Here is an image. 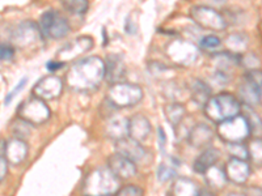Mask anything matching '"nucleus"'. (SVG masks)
<instances>
[{"instance_id":"nucleus-1","label":"nucleus","mask_w":262,"mask_h":196,"mask_svg":"<svg viewBox=\"0 0 262 196\" xmlns=\"http://www.w3.org/2000/svg\"><path fill=\"white\" fill-rule=\"evenodd\" d=\"M105 79V60L98 57L79 59L66 74V85L75 92H91Z\"/></svg>"},{"instance_id":"nucleus-2","label":"nucleus","mask_w":262,"mask_h":196,"mask_svg":"<svg viewBox=\"0 0 262 196\" xmlns=\"http://www.w3.org/2000/svg\"><path fill=\"white\" fill-rule=\"evenodd\" d=\"M203 113L206 118L217 125L242 113V104L236 95L222 92L210 97L203 106Z\"/></svg>"},{"instance_id":"nucleus-3","label":"nucleus","mask_w":262,"mask_h":196,"mask_svg":"<svg viewBox=\"0 0 262 196\" xmlns=\"http://www.w3.org/2000/svg\"><path fill=\"white\" fill-rule=\"evenodd\" d=\"M121 188V179L109 167H98L86 176L83 184L85 195H116Z\"/></svg>"},{"instance_id":"nucleus-4","label":"nucleus","mask_w":262,"mask_h":196,"mask_svg":"<svg viewBox=\"0 0 262 196\" xmlns=\"http://www.w3.org/2000/svg\"><path fill=\"white\" fill-rule=\"evenodd\" d=\"M142 100H143V89L137 84L125 83V81L112 84L106 93V101L116 109L133 107L139 104Z\"/></svg>"},{"instance_id":"nucleus-5","label":"nucleus","mask_w":262,"mask_h":196,"mask_svg":"<svg viewBox=\"0 0 262 196\" xmlns=\"http://www.w3.org/2000/svg\"><path fill=\"white\" fill-rule=\"evenodd\" d=\"M216 134L226 144L243 143L250 136V128L245 116L240 113L233 118L217 123Z\"/></svg>"},{"instance_id":"nucleus-6","label":"nucleus","mask_w":262,"mask_h":196,"mask_svg":"<svg viewBox=\"0 0 262 196\" xmlns=\"http://www.w3.org/2000/svg\"><path fill=\"white\" fill-rule=\"evenodd\" d=\"M165 55L168 57V59H170L180 67H190V65L195 64L200 58V48L196 47L193 42L176 38L167 45Z\"/></svg>"},{"instance_id":"nucleus-7","label":"nucleus","mask_w":262,"mask_h":196,"mask_svg":"<svg viewBox=\"0 0 262 196\" xmlns=\"http://www.w3.org/2000/svg\"><path fill=\"white\" fill-rule=\"evenodd\" d=\"M51 111L46 101L38 97H30L17 107V116L32 126H41L50 119Z\"/></svg>"},{"instance_id":"nucleus-8","label":"nucleus","mask_w":262,"mask_h":196,"mask_svg":"<svg viewBox=\"0 0 262 196\" xmlns=\"http://www.w3.org/2000/svg\"><path fill=\"white\" fill-rule=\"evenodd\" d=\"M190 17L196 27L202 29L222 32L227 28V21L221 12L207 6H196L190 9Z\"/></svg>"},{"instance_id":"nucleus-9","label":"nucleus","mask_w":262,"mask_h":196,"mask_svg":"<svg viewBox=\"0 0 262 196\" xmlns=\"http://www.w3.org/2000/svg\"><path fill=\"white\" fill-rule=\"evenodd\" d=\"M39 30L42 36L50 39L64 38L70 33L69 21L66 20L58 11H48L39 18Z\"/></svg>"},{"instance_id":"nucleus-10","label":"nucleus","mask_w":262,"mask_h":196,"mask_svg":"<svg viewBox=\"0 0 262 196\" xmlns=\"http://www.w3.org/2000/svg\"><path fill=\"white\" fill-rule=\"evenodd\" d=\"M43 36L39 30V27L32 21H25L18 25L12 36L13 43L18 48H30L36 45L38 46Z\"/></svg>"},{"instance_id":"nucleus-11","label":"nucleus","mask_w":262,"mask_h":196,"mask_svg":"<svg viewBox=\"0 0 262 196\" xmlns=\"http://www.w3.org/2000/svg\"><path fill=\"white\" fill-rule=\"evenodd\" d=\"M93 46H95V42H93L92 37H78V38L70 41L69 43H66V45L58 51L57 60H59V62L66 64L67 62L75 60L76 58L81 57V55H84L85 53H88Z\"/></svg>"},{"instance_id":"nucleus-12","label":"nucleus","mask_w":262,"mask_h":196,"mask_svg":"<svg viewBox=\"0 0 262 196\" xmlns=\"http://www.w3.org/2000/svg\"><path fill=\"white\" fill-rule=\"evenodd\" d=\"M63 92V81L55 75H49L42 78L38 83L33 86V95L38 97L43 101H53L59 97Z\"/></svg>"},{"instance_id":"nucleus-13","label":"nucleus","mask_w":262,"mask_h":196,"mask_svg":"<svg viewBox=\"0 0 262 196\" xmlns=\"http://www.w3.org/2000/svg\"><path fill=\"white\" fill-rule=\"evenodd\" d=\"M224 173L229 182L235 184H244L249 179L250 166L247 160L231 157L224 165Z\"/></svg>"},{"instance_id":"nucleus-14","label":"nucleus","mask_w":262,"mask_h":196,"mask_svg":"<svg viewBox=\"0 0 262 196\" xmlns=\"http://www.w3.org/2000/svg\"><path fill=\"white\" fill-rule=\"evenodd\" d=\"M107 167L119 179H130L137 174V163L117 152L107 158Z\"/></svg>"},{"instance_id":"nucleus-15","label":"nucleus","mask_w":262,"mask_h":196,"mask_svg":"<svg viewBox=\"0 0 262 196\" xmlns=\"http://www.w3.org/2000/svg\"><path fill=\"white\" fill-rule=\"evenodd\" d=\"M116 152L119 153V155H122L125 156V157L133 160L135 163L143 161L144 157L147 156L146 149L142 146L140 141L131 139L130 136H126L122 137V139L117 140Z\"/></svg>"},{"instance_id":"nucleus-16","label":"nucleus","mask_w":262,"mask_h":196,"mask_svg":"<svg viewBox=\"0 0 262 196\" xmlns=\"http://www.w3.org/2000/svg\"><path fill=\"white\" fill-rule=\"evenodd\" d=\"M3 155L8 163L20 165L28 156V145L25 140L18 139V137L8 140L3 145Z\"/></svg>"},{"instance_id":"nucleus-17","label":"nucleus","mask_w":262,"mask_h":196,"mask_svg":"<svg viewBox=\"0 0 262 196\" xmlns=\"http://www.w3.org/2000/svg\"><path fill=\"white\" fill-rule=\"evenodd\" d=\"M126 76V64L119 54H111L105 60V79L114 84L122 81Z\"/></svg>"},{"instance_id":"nucleus-18","label":"nucleus","mask_w":262,"mask_h":196,"mask_svg":"<svg viewBox=\"0 0 262 196\" xmlns=\"http://www.w3.org/2000/svg\"><path fill=\"white\" fill-rule=\"evenodd\" d=\"M214 136V131L209 125L198 123L190 128L188 134V140L194 148H207L212 143Z\"/></svg>"},{"instance_id":"nucleus-19","label":"nucleus","mask_w":262,"mask_h":196,"mask_svg":"<svg viewBox=\"0 0 262 196\" xmlns=\"http://www.w3.org/2000/svg\"><path fill=\"white\" fill-rule=\"evenodd\" d=\"M151 123L143 115H134L128 119V136L137 141H144L151 134Z\"/></svg>"},{"instance_id":"nucleus-20","label":"nucleus","mask_w":262,"mask_h":196,"mask_svg":"<svg viewBox=\"0 0 262 196\" xmlns=\"http://www.w3.org/2000/svg\"><path fill=\"white\" fill-rule=\"evenodd\" d=\"M221 158V153L215 148H205V151L201 153L198 157L194 160L193 162V170L201 176H203V173L209 167L216 165L217 160Z\"/></svg>"},{"instance_id":"nucleus-21","label":"nucleus","mask_w":262,"mask_h":196,"mask_svg":"<svg viewBox=\"0 0 262 196\" xmlns=\"http://www.w3.org/2000/svg\"><path fill=\"white\" fill-rule=\"evenodd\" d=\"M190 94L196 105L205 106L206 102L209 101L210 97L212 95V92L209 84L200 80V79H194L190 84Z\"/></svg>"},{"instance_id":"nucleus-22","label":"nucleus","mask_w":262,"mask_h":196,"mask_svg":"<svg viewBox=\"0 0 262 196\" xmlns=\"http://www.w3.org/2000/svg\"><path fill=\"white\" fill-rule=\"evenodd\" d=\"M203 177H205V182L207 184V187L211 188V190H222L226 186L227 182H228L224 170L219 169L216 165L206 170L203 173Z\"/></svg>"},{"instance_id":"nucleus-23","label":"nucleus","mask_w":262,"mask_h":196,"mask_svg":"<svg viewBox=\"0 0 262 196\" xmlns=\"http://www.w3.org/2000/svg\"><path fill=\"white\" fill-rule=\"evenodd\" d=\"M105 132L111 139L119 140L128 136V120L125 118H113L107 122Z\"/></svg>"},{"instance_id":"nucleus-24","label":"nucleus","mask_w":262,"mask_h":196,"mask_svg":"<svg viewBox=\"0 0 262 196\" xmlns=\"http://www.w3.org/2000/svg\"><path fill=\"white\" fill-rule=\"evenodd\" d=\"M240 54L231 53V51H226V53H217L212 57V63H214L216 71H224L227 72L229 68H232L233 65L240 64Z\"/></svg>"},{"instance_id":"nucleus-25","label":"nucleus","mask_w":262,"mask_h":196,"mask_svg":"<svg viewBox=\"0 0 262 196\" xmlns=\"http://www.w3.org/2000/svg\"><path fill=\"white\" fill-rule=\"evenodd\" d=\"M172 192L174 193V195L179 196L200 195V187H198L195 182L191 181V179L181 177V178H177L176 182L173 183Z\"/></svg>"},{"instance_id":"nucleus-26","label":"nucleus","mask_w":262,"mask_h":196,"mask_svg":"<svg viewBox=\"0 0 262 196\" xmlns=\"http://www.w3.org/2000/svg\"><path fill=\"white\" fill-rule=\"evenodd\" d=\"M185 107L179 102H170L164 107V115L173 128H176L185 118Z\"/></svg>"},{"instance_id":"nucleus-27","label":"nucleus","mask_w":262,"mask_h":196,"mask_svg":"<svg viewBox=\"0 0 262 196\" xmlns=\"http://www.w3.org/2000/svg\"><path fill=\"white\" fill-rule=\"evenodd\" d=\"M224 45H226L227 51L240 54L247 48L248 36L244 33H232V34H229L227 37L226 41H224Z\"/></svg>"},{"instance_id":"nucleus-28","label":"nucleus","mask_w":262,"mask_h":196,"mask_svg":"<svg viewBox=\"0 0 262 196\" xmlns=\"http://www.w3.org/2000/svg\"><path fill=\"white\" fill-rule=\"evenodd\" d=\"M238 94L242 101L245 105H249V106H254V105H259V98L257 92L254 90L253 85L247 80V79L243 76V81L240 84V88H238Z\"/></svg>"},{"instance_id":"nucleus-29","label":"nucleus","mask_w":262,"mask_h":196,"mask_svg":"<svg viewBox=\"0 0 262 196\" xmlns=\"http://www.w3.org/2000/svg\"><path fill=\"white\" fill-rule=\"evenodd\" d=\"M243 115L245 116L248 125H249L250 134L262 135V119L259 118L258 114L254 113V110L252 109V106H249V105H245L244 113H243Z\"/></svg>"},{"instance_id":"nucleus-30","label":"nucleus","mask_w":262,"mask_h":196,"mask_svg":"<svg viewBox=\"0 0 262 196\" xmlns=\"http://www.w3.org/2000/svg\"><path fill=\"white\" fill-rule=\"evenodd\" d=\"M63 8L72 15H84L88 11L90 2L88 0H60Z\"/></svg>"},{"instance_id":"nucleus-31","label":"nucleus","mask_w":262,"mask_h":196,"mask_svg":"<svg viewBox=\"0 0 262 196\" xmlns=\"http://www.w3.org/2000/svg\"><path fill=\"white\" fill-rule=\"evenodd\" d=\"M247 144L248 160H250L256 165H262V140L253 139Z\"/></svg>"},{"instance_id":"nucleus-32","label":"nucleus","mask_w":262,"mask_h":196,"mask_svg":"<svg viewBox=\"0 0 262 196\" xmlns=\"http://www.w3.org/2000/svg\"><path fill=\"white\" fill-rule=\"evenodd\" d=\"M244 78L253 85L254 90L257 92L259 98V105H262V71L259 68L247 69Z\"/></svg>"},{"instance_id":"nucleus-33","label":"nucleus","mask_w":262,"mask_h":196,"mask_svg":"<svg viewBox=\"0 0 262 196\" xmlns=\"http://www.w3.org/2000/svg\"><path fill=\"white\" fill-rule=\"evenodd\" d=\"M30 127H32V125H29V123L23 120V119L18 118V116L15 122L12 123V126H11L15 137H18V139L23 140L28 139V137L30 136Z\"/></svg>"},{"instance_id":"nucleus-34","label":"nucleus","mask_w":262,"mask_h":196,"mask_svg":"<svg viewBox=\"0 0 262 196\" xmlns=\"http://www.w3.org/2000/svg\"><path fill=\"white\" fill-rule=\"evenodd\" d=\"M227 149H228L229 155L232 157L242 158V160H248V149L247 144L243 141V143H231L226 144Z\"/></svg>"},{"instance_id":"nucleus-35","label":"nucleus","mask_w":262,"mask_h":196,"mask_svg":"<svg viewBox=\"0 0 262 196\" xmlns=\"http://www.w3.org/2000/svg\"><path fill=\"white\" fill-rule=\"evenodd\" d=\"M222 46L221 38L215 34H207V36L201 37L200 47L203 50H215Z\"/></svg>"},{"instance_id":"nucleus-36","label":"nucleus","mask_w":262,"mask_h":196,"mask_svg":"<svg viewBox=\"0 0 262 196\" xmlns=\"http://www.w3.org/2000/svg\"><path fill=\"white\" fill-rule=\"evenodd\" d=\"M176 176V170L173 169V166H169L168 163L163 162L158 169V179L160 182H168L170 179L174 178Z\"/></svg>"},{"instance_id":"nucleus-37","label":"nucleus","mask_w":262,"mask_h":196,"mask_svg":"<svg viewBox=\"0 0 262 196\" xmlns=\"http://www.w3.org/2000/svg\"><path fill=\"white\" fill-rule=\"evenodd\" d=\"M240 64L244 65L247 69L259 68L258 57H256L254 54H245V55L240 57Z\"/></svg>"},{"instance_id":"nucleus-38","label":"nucleus","mask_w":262,"mask_h":196,"mask_svg":"<svg viewBox=\"0 0 262 196\" xmlns=\"http://www.w3.org/2000/svg\"><path fill=\"white\" fill-rule=\"evenodd\" d=\"M15 57V48L0 43V62H11Z\"/></svg>"},{"instance_id":"nucleus-39","label":"nucleus","mask_w":262,"mask_h":196,"mask_svg":"<svg viewBox=\"0 0 262 196\" xmlns=\"http://www.w3.org/2000/svg\"><path fill=\"white\" fill-rule=\"evenodd\" d=\"M27 83H28V78H23L20 81H18V84L15 86V88H13L12 92H9V94L7 95L6 105H9V104H11V102H12L13 98H15L16 95H17L18 93L21 92V89H24V86L27 85Z\"/></svg>"},{"instance_id":"nucleus-40","label":"nucleus","mask_w":262,"mask_h":196,"mask_svg":"<svg viewBox=\"0 0 262 196\" xmlns=\"http://www.w3.org/2000/svg\"><path fill=\"white\" fill-rule=\"evenodd\" d=\"M117 195H123V196L143 195V190L139 187H137V186H131V184H128V186H125V187L119 188L118 192H117Z\"/></svg>"},{"instance_id":"nucleus-41","label":"nucleus","mask_w":262,"mask_h":196,"mask_svg":"<svg viewBox=\"0 0 262 196\" xmlns=\"http://www.w3.org/2000/svg\"><path fill=\"white\" fill-rule=\"evenodd\" d=\"M7 172H8V161L6 160L3 153H0V183L6 178Z\"/></svg>"},{"instance_id":"nucleus-42","label":"nucleus","mask_w":262,"mask_h":196,"mask_svg":"<svg viewBox=\"0 0 262 196\" xmlns=\"http://www.w3.org/2000/svg\"><path fill=\"white\" fill-rule=\"evenodd\" d=\"M63 65H64V63L59 62V60H50V62L46 63V68H48V71L50 72H55V71H59L60 68H62Z\"/></svg>"},{"instance_id":"nucleus-43","label":"nucleus","mask_w":262,"mask_h":196,"mask_svg":"<svg viewBox=\"0 0 262 196\" xmlns=\"http://www.w3.org/2000/svg\"><path fill=\"white\" fill-rule=\"evenodd\" d=\"M159 140H160V148H161V151H163V149L165 148V140H167L163 128H159Z\"/></svg>"},{"instance_id":"nucleus-44","label":"nucleus","mask_w":262,"mask_h":196,"mask_svg":"<svg viewBox=\"0 0 262 196\" xmlns=\"http://www.w3.org/2000/svg\"><path fill=\"white\" fill-rule=\"evenodd\" d=\"M206 2H209L212 6H222V4L226 3L227 0H206Z\"/></svg>"}]
</instances>
